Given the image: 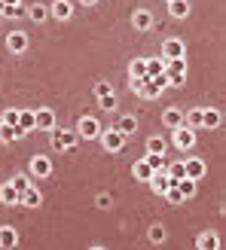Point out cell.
I'll list each match as a JSON object with an SVG mask.
<instances>
[{
    "label": "cell",
    "mask_w": 226,
    "mask_h": 250,
    "mask_svg": "<svg viewBox=\"0 0 226 250\" xmlns=\"http://www.w3.org/2000/svg\"><path fill=\"white\" fill-rule=\"evenodd\" d=\"M147 235H150V241H153V244H162L168 232H165V226H159V223H156V226H150V232H147Z\"/></svg>",
    "instance_id": "d6a6232c"
},
{
    "label": "cell",
    "mask_w": 226,
    "mask_h": 250,
    "mask_svg": "<svg viewBox=\"0 0 226 250\" xmlns=\"http://www.w3.org/2000/svg\"><path fill=\"white\" fill-rule=\"evenodd\" d=\"M98 107H101V110H116V95H113V92L101 95V98H98Z\"/></svg>",
    "instance_id": "836d02e7"
},
{
    "label": "cell",
    "mask_w": 226,
    "mask_h": 250,
    "mask_svg": "<svg viewBox=\"0 0 226 250\" xmlns=\"http://www.w3.org/2000/svg\"><path fill=\"white\" fill-rule=\"evenodd\" d=\"M132 171H135V177H137V180H144V183L153 177V168H150L144 159H141V162H135V168H132Z\"/></svg>",
    "instance_id": "4316f807"
},
{
    "label": "cell",
    "mask_w": 226,
    "mask_h": 250,
    "mask_svg": "<svg viewBox=\"0 0 226 250\" xmlns=\"http://www.w3.org/2000/svg\"><path fill=\"white\" fill-rule=\"evenodd\" d=\"M168 77V85H183L186 83V73H165Z\"/></svg>",
    "instance_id": "ab89813d"
},
{
    "label": "cell",
    "mask_w": 226,
    "mask_h": 250,
    "mask_svg": "<svg viewBox=\"0 0 226 250\" xmlns=\"http://www.w3.org/2000/svg\"><path fill=\"white\" fill-rule=\"evenodd\" d=\"M49 134H52V146L55 149H70L73 144H77V131H68V128H49Z\"/></svg>",
    "instance_id": "7a4b0ae2"
},
{
    "label": "cell",
    "mask_w": 226,
    "mask_h": 250,
    "mask_svg": "<svg viewBox=\"0 0 226 250\" xmlns=\"http://www.w3.org/2000/svg\"><path fill=\"white\" fill-rule=\"evenodd\" d=\"M16 125H22L24 131H34L37 128V116H34V110H19V122Z\"/></svg>",
    "instance_id": "cb8c5ba5"
},
{
    "label": "cell",
    "mask_w": 226,
    "mask_h": 250,
    "mask_svg": "<svg viewBox=\"0 0 226 250\" xmlns=\"http://www.w3.org/2000/svg\"><path fill=\"white\" fill-rule=\"evenodd\" d=\"M0 122H6V125H16L19 122V110H3V113H0Z\"/></svg>",
    "instance_id": "74e56055"
},
{
    "label": "cell",
    "mask_w": 226,
    "mask_h": 250,
    "mask_svg": "<svg viewBox=\"0 0 226 250\" xmlns=\"http://www.w3.org/2000/svg\"><path fill=\"white\" fill-rule=\"evenodd\" d=\"M165 73H186V58H165Z\"/></svg>",
    "instance_id": "83f0119b"
},
{
    "label": "cell",
    "mask_w": 226,
    "mask_h": 250,
    "mask_svg": "<svg viewBox=\"0 0 226 250\" xmlns=\"http://www.w3.org/2000/svg\"><path fill=\"white\" fill-rule=\"evenodd\" d=\"M162 122H165V128H178V125H183V113L178 107H168L165 113H162Z\"/></svg>",
    "instance_id": "d6986e66"
},
{
    "label": "cell",
    "mask_w": 226,
    "mask_h": 250,
    "mask_svg": "<svg viewBox=\"0 0 226 250\" xmlns=\"http://www.w3.org/2000/svg\"><path fill=\"white\" fill-rule=\"evenodd\" d=\"M165 174L171 177V183H178V180L183 177V162H171V165L165 168Z\"/></svg>",
    "instance_id": "4dcf8cb0"
},
{
    "label": "cell",
    "mask_w": 226,
    "mask_h": 250,
    "mask_svg": "<svg viewBox=\"0 0 226 250\" xmlns=\"http://www.w3.org/2000/svg\"><path fill=\"white\" fill-rule=\"evenodd\" d=\"M144 162H147V165L153 168V171H165V168H168L165 153H147V156H144Z\"/></svg>",
    "instance_id": "603a6c76"
},
{
    "label": "cell",
    "mask_w": 226,
    "mask_h": 250,
    "mask_svg": "<svg viewBox=\"0 0 226 250\" xmlns=\"http://www.w3.org/2000/svg\"><path fill=\"white\" fill-rule=\"evenodd\" d=\"M113 128H116L119 134H125V137H129V134H135V131H137V119H135V116H122L116 125H113Z\"/></svg>",
    "instance_id": "7402d4cb"
},
{
    "label": "cell",
    "mask_w": 226,
    "mask_h": 250,
    "mask_svg": "<svg viewBox=\"0 0 226 250\" xmlns=\"http://www.w3.org/2000/svg\"><path fill=\"white\" fill-rule=\"evenodd\" d=\"M183 177H190V180H202L205 177V162L202 159H186L183 162Z\"/></svg>",
    "instance_id": "5b68a950"
},
{
    "label": "cell",
    "mask_w": 226,
    "mask_h": 250,
    "mask_svg": "<svg viewBox=\"0 0 226 250\" xmlns=\"http://www.w3.org/2000/svg\"><path fill=\"white\" fill-rule=\"evenodd\" d=\"M34 116H37V128H43V131H49V128H55V113L49 107H40V110H34Z\"/></svg>",
    "instance_id": "9c48e42d"
},
{
    "label": "cell",
    "mask_w": 226,
    "mask_h": 250,
    "mask_svg": "<svg viewBox=\"0 0 226 250\" xmlns=\"http://www.w3.org/2000/svg\"><path fill=\"white\" fill-rule=\"evenodd\" d=\"M132 24H135V31H150L153 28V12L150 9H135Z\"/></svg>",
    "instance_id": "ba28073f"
},
{
    "label": "cell",
    "mask_w": 226,
    "mask_h": 250,
    "mask_svg": "<svg viewBox=\"0 0 226 250\" xmlns=\"http://www.w3.org/2000/svg\"><path fill=\"white\" fill-rule=\"evenodd\" d=\"M19 244V232L12 229V226H0V247L9 250V247H16Z\"/></svg>",
    "instance_id": "2e32d148"
},
{
    "label": "cell",
    "mask_w": 226,
    "mask_h": 250,
    "mask_svg": "<svg viewBox=\"0 0 226 250\" xmlns=\"http://www.w3.org/2000/svg\"><path fill=\"white\" fill-rule=\"evenodd\" d=\"M162 195H165V202H168V205H181V202H183V195H181V189H178L174 183H171V186H168V189L162 192Z\"/></svg>",
    "instance_id": "1f68e13d"
},
{
    "label": "cell",
    "mask_w": 226,
    "mask_h": 250,
    "mask_svg": "<svg viewBox=\"0 0 226 250\" xmlns=\"http://www.w3.org/2000/svg\"><path fill=\"white\" fill-rule=\"evenodd\" d=\"M129 70H132V77H147V58H135Z\"/></svg>",
    "instance_id": "f546056e"
},
{
    "label": "cell",
    "mask_w": 226,
    "mask_h": 250,
    "mask_svg": "<svg viewBox=\"0 0 226 250\" xmlns=\"http://www.w3.org/2000/svg\"><path fill=\"white\" fill-rule=\"evenodd\" d=\"M0 205H6V208L19 205V192H16V186H12V183H3V186H0Z\"/></svg>",
    "instance_id": "ac0fdd59"
},
{
    "label": "cell",
    "mask_w": 226,
    "mask_h": 250,
    "mask_svg": "<svg viewBox=\"0 0 226 250\" xmlns=\"http://www.w3.org/2000/svg\"><path fill=\"white\" fill-rule=\"evenodd\" d=\"M49 12L58 19V21H68L73 16V6H70V0H52V6H49Z\"/></svg>",
    "instance_id": "7c38bea8"
},
{
    "label": "cell",
    "mask_w": 226,
    "mask_h": 250,
    "mask_svg": "<svg viewBox=\"0 0 226 250\" xmlns=\"http://www.w3.org/2000/svg\"><path fill=\"white\" fill-rule=\"evenodd\" d=\"M80 3H83V6H92V3H98V0H80Z\"/></svg>",
    "instance_id": "b9f144b4"
},
{
    "label": "cell",
    "mask_w": 226,
    "mask_h": 250,
    "mask_svg": "<svg viewBox=\"0 0 226 250\" xmlns=\"http://www.w3.org/2000/svg\"><path fill=\"white\" fill-rule=\"evenodd\" d=\"M174 186L181 189V195H183V198H193V195H196V180H190V177H181Z\"/></svg>",
    "instance_id": "484cf974"
},
{
    "label": "cell",
    "mask_w": 226,
    "mask_h": 250,
    "mask_svg": "<svg viewBox=\"0 0 226 250\" xmlns=\"http://www.w3.org/2000/svg\"><path fill=\"white\" fill-rule=\"evenodd\" d=\"M162 58H183V40L171 37V40L162 43Z\"/></svg>",
    "instance_id": "4fadbf2b"
},
{
    "label": "cell",
    "mask_w": 226,
    "mask_h": 250,
    "mask_svg": "<svg viewBox=\"0 0 226 250\" xmlns=\"http://www.w3.org/2000/svg\"><path fill=\"white\" fill-rule=\"evenodd\" d=\"M31 174L34 177H49V174H52V162H49V156H34L31 159Z\"/></svg>",
    "instance_id": "8992f818"
},
{
    "label": "cell",
    "mask_w": 226,
    "mask_h": 250,
    "mask_svg": "<svg viewBox=\"0 0 226 250\" xmlns=\"http://www.w3.org/2000/svg\"><path fill=\"white\" fill-rule=\"evenodd\" d=\"M28 12H31V19H34L37 24H40V21H46V19H49V9H46L43 3H34V6H31Z\"/></svg>",
    "instance_id": "f1b7e54d"
},
{
    "label": "cell",
    "mask_w": 226,
    "mask_h": 250,
    "mask_svg": "<svg viewBox=\"0 0 226 250\" xmlns=\"http://www.w3.org/2000/svg\"><path fill=\"white\" fill-rule=\"evenodd\" d=\"M220 110H214V107H211V110H202V128H220Z\"/></svg>",
    "instance_id": "44dd1931"
},
{
    "label": "cell",
    "mask_w": 226,
    "mask_h": 250,
    "mask_svg": "<svg viewBox=\"0 0 226 250\" xmlns=\"http://www.w3.org/2000/svg\"><path fill=\"white\" fill-rule=\"evenodd\" d=\"M95 205H98V208H101V210H107V208H113V195H107V192H101V195H98V198H95Z\"/></svg>",
    "instance_id": "f35d334b"
},
{
    "label": "cell",
    "mask_w": 226,
    "mask_h": 250,
    "mask_svg": "<svg viewBox=\"0 0 226 250\" xmlns=\"http://www.w3.org/2000/svg\"><path fill=\"white\" fill-rule=\"evenodd\" d=\"M6 46L12 49V52H24V49H28V34H22V31H12L9 37H6Z\"/></svg>",
    "instance_id": "9a60e30c"
},
{
    "label": "cell",
    "mask_w": 226,
    "mask_h": 250,
    "mask_svg": "<svg viewBox=\"0 0 226 250\" xmlns=\"http://www.w3.org/2000/svg\"><path fill=\"white\" fill-rule=\"evenodd\" d=\"M28 134L22 128V125H6V122H0V141L9 144V141H22V137Z\"/></svg>",
    "instance_id": "52a82bcc"
},
{
    "label": "cell",
    "mask_w": 226,
    "mask_h": 250,
    "mask_svg": "<svg viewBox=\"0 0 226 250\" xmlns=\"http://www.w3.org/2000/svg\"><path fill=\"white\" fill-rule=\"evenodd\" d=\"M77 134H80V137H86V141H92V137L101 134V125H98V119H95V116H83V119L77 122Z\"/></svg>",
    "instance_id": "277c9868"
},
{
    "label": "cell",
    "mask_w": 226,
    "mask_h": 250,
    "mask_svg": "<svg viewBox=\"0 0 226 250\" xmlns=\"http://www.w3.org/2000/svg\"><path fill=\"white\" fill-rule=\"evenodd\" d=\"M171 141L178 149H193L196 146V131L186 128V125H178V128H171Z\"/></svg>",
    "instance_id": "6da1fadb"
},
{
    "label": "cell",
    "mask_w": 226,
    "mask_h": 250,
    "mask_svg": "<svg viewBox=\"0 0 226 250\" xmlns=\"http://www.w3.org/2000/svg\"><path fill=\"white\" fill-rule=\"evenodd\" d=\"M3 6H6V3H3V0H0V16H3Z\"/></svg>",
    "instance_id": "ee69618b"
},
{
    "label": "cell",
    "mask_w": 226,
    "mask_h": 250,
    "mask_svg": "<svg viewBox=\"0 0 226 250\" xmlns=\"http://www.w3.org/2000/svg\"><path fill=\"white\" fill-rule=\"evenodd\" d=\"M40 202H43V195H40V189H37V186H28V189H24L22 195H19V205H24V208H40Z\"/></svg>",
    "instance_id": "30bf717a"
},
{
    "label": "cell",
    "mask_w": 226,
    "mask_h": 250,
    "mask_svg": "<svg viewBox=\"0 0 226 250\" xmlns=\"http://www.w3.org/2000/svg\"><path fill=\"white\" fill-rule=\"evenodd\" d=\"M168 12L174 19H186L190 16V0H168Z\"/></svg>",
    "instance_id": "ffe728a7"
},
{
    "label": "cell",
    "mask_w": 226,
    "mask_h": 250,
    "mask_svg": "<svg viewBox=\"0 0 226 250\" xmlns=\"http://www.w3.org/2000/svg\"><path fill=\"white\" fill-rule=\"evenodd\" d=\"M107 92H113L110 83H98V85H95V98H101V95H107Z\"/></svg>",
    "instance_id": "60d3db41"
},
{
    "label": "cell",
    "mask_w": 226,
    "mask_h": 250,
    "mask_svg": "<svg viewBox=\"0 0 226 250\" xmlns=\"http://www.w3.org/2000/svg\"><path fill=\"white\" fill-rule=\"evenodd\" d=\"M9 183H12V186H16V192H19V195H22V192H24V189H28V186H31V180H28V177H24V174H19V177H12Z\"/></svg>",
    "instance_id": "8d00e7d4"
},
{
    "label": "cell",
    "mask_w": 226,
    "mask_h": 250,
    "mask_svg": "<svg viewBox=\"0 0 226 250\" xmlns=\"http://www.w3.org/2000/svg\"><path fill=\"white\" fill-rule=\"evenodd\" d=\"M165 73V58H147V77H159Z\"/></svg>",
    "instance_id": "d4e9b609"
},
{
    "label": "cell",
    "mask_w": 226,
    "mask_h": 250,
    "mask_svg": "<svg viewBox=\"0 0 226 250\" xmlns=\"http://www.w3.org/2000/svg\"><path fill=\"white\" fill-rule=\"evenodd\" d=\"M147 80H150V77H129V89H132L135 95H141V89L147 85Z\"/></svg>",
    "instance_id": "d590c367"
},
{
    "label": "cell",
    "mask_w": 226,
    "mask_h": 250,
    "mask_svg": "<svg viewBox=\"0 0 226 250\" xmlns=\"http://www.w3.org/2000/svg\"><path fill=\"white\" fill-rule=\"evenodd\" d=\"M183 125H186V128H193V131L202 128V107L186 110V113H183Z\"/></svg>",
    "instance_id": "e0dca14e"
},
{
    "label": "cell",
    "mask_w": 226,
    "mask_h": 250,
    "mask_svg": "<svg viewBox=\"0 0 226 250\" xmlns=\"http://www.w3.org/2000/svg\"><path fill=\"white\" fill-rule=\"evenodd\" d=\"M147 183H150V189H153L156 195H162V192H165L168 186H171V177H168L165 171H153V177H150Z\"/></svg>",
    "instance_id": "8fae6325"
},
{
    "label": "cell",
    "mask_w": 226,
    "mask_h": 250,
    "mask_svg": "<svg viewBox=\"0 0 226 250\" xmlns=\"http://www.w3.org/2000/svg\"><path fill=\"white\" fill-rule=\"evenodd\" d=\"M3 3H6V6H16V3H19V0H3Z\"/></svg>",
    "instance_id": "7bdbcfd3"
},
{
    "label": "cell",
    "mask_w": 226,
    "mask_h": 250,
    "mask_svg": "<svg viewBox=\"0 0 226 250\" xmlns=\"http://www.w3.org/2000/svg\"><path fill=\"white\" fill-rule=\"evenodd\" d=\"M196 247H199V250H217V247H220V235H217V232H199Z\"/></svg>",
    "instance_id": "5bb4252c"
},
{
    "label": "cell",
    "mask_w": 226,
    "mask_h": 250,
    "mask_svg": "<svg viewBox=\"0 0 226 250\" xmlns=\"http://www.w3.org/2000/svg\"><path fill=\"white\" fill-rule=\"evenodd\" d=\"M147 153H165V141H162V137H150V141H147Z\"/></svg>",
    "instance_id": "e575fe53"
},
{
    "label": "cell",
    "mask_w": 226,
    "mask_h": 250,
    "mask_svg": "<svg viewBox=\"0 0 226 250\" xmlns=\"http://www.w3.org/2000/svg\"><path fill=\"white\" fill-rule=\"evenodd\" d=\"M98 137H101V144H104L107 153H122V146H125V134H119L116 128H107V131H101Z\"/></svg>",
    "instance_id": "3957f363"
}]
</instances>
